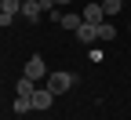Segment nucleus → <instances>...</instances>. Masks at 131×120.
Returning <instances> with one entry per match:
<instances>
[{
	"mask_svg": "<svg viewBox=\"0 0 131 120\" xmlns=\"http://www.w3.org/2000/svg\"><path fill=\"white\" fill-rule=\"evenodd\" d=\"M22 77H29V80H44V77H47V62H44L40 55L26 58V69H22Z\"/></svg>",
	"mask_w": 131,
	"mask_h": 120,
	"instance_id": "obj_2",
	"label": "nucleus"
},
{
	"mask_svg": "<svg viewBox=\"0 0 131 120\" xmlns=\"http://www.w3.org/2000/svg\"><path fill=\"white\" fill-rule=\"evenodd\" d=\"M40 15H44L40 0H22V18H26V22H33V26H37V22H40Z\"/></svg>",
	"mask_w": 131,
	"mask_h": 120,
	"instance_id": "obj_5",
	"label": "nucleus"
},
{
	"mask_svg": "<svg viewBox=\"0 0 131 120\" xmlns=\"http://www.w3.org/2000/svg\"><path fill=\"white\" fill-rule=\"evenodd\" d=\"M55 98H58V95H55L51 88H37V91H33V109H40V113H44V109H51V102H55Z\"/></svg>",
	"mask_w": 131,
	"mask_h": 120,
	"instance_id": "obj_3",
	"label": "nucleus"
},
{
	"mask_svg": "<svg viewBox=\"0 0 131 120\" xmlns=\"http://www.w3.org/2000/svg\"><path fill=\"white\" fill-rule=\"evenodd\" d=\"M33 91H37V80L22 77V80H18V98H33Z\"/></svg>",
	"mask_w": 131,
	"mask_h": 120,
	"instance_id": "obj_10",
	"label": "nucleus"
},
{
	"mask_svg": "<svg viewBox=\"0 0 131 120\" xmlns=\"http://www.w3.org/2000/svg\"><path fill=\"white\" fill-rule=\"evenodd\" d=\"M127 29H131V26H127Z\"/></svg>",
	"mask_w": 131,
	"mask_h": 120,
	"instance_id": "obj_15",
	"label": "nucleus"
},
{
	"mask_svg": "<svg viewBox=\"0 0 131 120\" xmlns=\"http://www.w3.org/2000/svg\"><path fill=\"white\" fill-rule=\"evenodd\" d=\"M95 33H98V40H113V37H117V26L106 18V22H98V26H95Z\"/></svg>",
	"mask_w": 131,
	"mask_h": 120,
	"instance_id": "obj_8",
	"label": "nucleus"
},
{
	"mask_svg": "<svg viewBox=\"0 0 131 120\" xmlns=\"http://www.w3.org/2000/svg\"><path fill=\"white\" fill-rule=\"evenodd\" d=\"M73 84H77V77H73V73H66V69H58V73H47V88H51L55 95H66V91L73 88Z\"/></svg>",
	"mask_w": 131,
	"mask_h": 120,
	"instance_id": "obj_1",
	"label": "nucleus"
},
{
	"mask_svg": "<svg viewBox=\"0 0 131 120\" xmlns=\"http://www.w3.org/2000/svg\"><path fill=\"white\" fill-rule=\"evenodd\" d=\"M127 4H131V0H127Z\"/></svg>",
	"mask_w": 131,
	"mask_h": 120,
	"instance_id": "obj_14",
	"label": "nucleus"
},
{
	"mask_svg": "<svg viewBox=\"0 0 131 120\" xmlns=\"http://www.w3.org/2000/svg\"><path fill=\"white\" fill-rule=\"evenodd\" d=\"M22 15V0H4V11H0V26H11Z\"/></svg>",
	"mask_w": 131,
	"mask_h": 120,
	"instance_id": "obj_4",
	"label": "nucleus"
},
{
	"mask_svg": "<svg viewBox=\"0 0 131 120\" xmlns=\"http://www.w3.org/2000/svg\"><path fill=\"white\" fill-rule=\"evenodd\" d=\"M80 18H84V22H91V26H98V22H106V11H102V4H84Z\"/></svg>",
	"mask_w": 131,
	"mask_h": 120,
	"instance_id": "obj_6",
	"label": "nucleus"
},
{
	"mask_svg": "<svg viewBox=\"0 0 131 120\" xmlns=\"http://www.w3.org/2000/svg\"><path fill=\"white\" fill-rule=\"evenodd\" d=\"M77 40H80V47H91V44H98V33H95V26H91V22H80V29H77Z\"/></svg>",
	"mask_w": 131,
	"mask_h": 120,
	"instance_id": "obj_7",
	"label": "nucleus"
},
{
	"mask_svg": "<svg viewBox=\"0 0 131 120\" xmlns=\"http://www.w3.org/2000/svg\"><path fill=\"white\" fill-rule=\"evenodd\" d=\"M58 4H69V0H55V7H58Z\"/></svg>",
	"mask_w": 131,
	"mask_h": 120,
	"instance_id": "obj_12",
	"label": "nucleus"
},
{
	"mask_svg": "<svg viewBox=\"0 0 131 120\" xmlns=\"http://www.w3.org/2000/svg\"><path fill=\"white\" fill-rule=\"evenodd\" d=\"M0 11H4V0H0Z\"/></svg>",
	"mask_w": 131,
	"mask_h": 120,
	"instance_id": "obj_13",
	"label": "nucleus"
},
{
	"mask_svg": "<svg viewBox=\"0 0 131 120\" xmlns=\"http://www.w3.org/2000/svg\"><path fill=\"white\" fill-rule=\"evenodd\" d=\"M124 7V0H102V11H106V18H113V15H117Z\"/></svg>",
	"mask_w": 131,
	"mask_h": 120,
	"instance_id": "obj_11",
	"label": "nucleus"
},
{
	"mask_svg": "<svg viewBox=\"0 0 131 120\" xmlns=\"http://www.w3.org/2000/svg\"><path fill=\"white\" fill-rule=\"evenodd\" d=\"M80 22H84V18H80V15H77V11H66L58 26H62V29H73V33H77V29H80Z\"/></svg>",
	"mask_w": 131,
	"mask_h": 120,
	"instance_id": "obj_9",
	"label": "nucleus"
}]
</instances>
